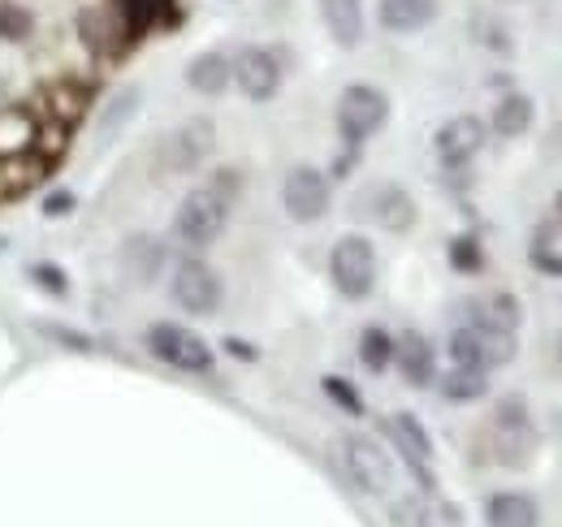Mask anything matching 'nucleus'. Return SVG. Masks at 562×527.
Returning <instances> with one entry per match:
<instances>
[{
  "instance_id": "25",
  "label": "nucleus",
  "mask_w": 562,
  "mask_h": 527,
  "mask_svg": "<svg viewBox=\"0 0 562 527\" xmlns=\"http://www.w3.org/2000/svg\"><path fill=\"white\" fill-rule=\"evenodd\" d=\"M31 13L13 0H0V40H26L31 35Z\"/></svg>"
},
{
  "instance_id": "17",
  "label": "nucleus",
  "mask_w": 562,
  "mask_h": 527,
  "mask_svg": "<svg viewBox=\"0 0 562 527\" xmlns=\"http://www.w3.org/2000/svg\"><path fill=\"white\" fill-rule=\"evenodd\" d=\"M437 18V0H381V26L394 35L424 31Z\"/></svg>"
},
{
  "instance_id": "8",
  "label": "nucleus",
  "mask_w": 562,
  "mask_h": 527,
  "mask_svg": "<svg viewBox=\"0 0 562 527\" xmlns=\"http://www.w3.org/2000/svg\"><path fill=\"white\" fill-rule=\"evenodd\" d=\"M342 467L363 493H385L394 484V462L368 437H342Z\"/></svg>"
},
{
  "instance_id": "33",
  "label": "nucleus",
  "mask_w": 562,
  "mask_h": 527,
  "mask_svg": "<svg viewBox=\"0 0 562 527\" xmlns=\"http://www.w3.org/2000/svg\"><path fill=\"white\" fill-rule=\"evenodd\" d=\"M559 355H562V346H559Z\"/></svg>"
},
{
  "instance_id": "27",
  "label": "nucleus",
  "mask_w": 562,
  "mask_h": 527,
  "mask_svg": "<svg viewBox=\"0 0 562 527\" xmlns=\"http://www.w3.org/2000/svg\"><path fill=\"white\" fill-rule=\"evenodd\" d=\"M450 260H454V268H463V272H476V268H481V247H476L472 238H454Z\"/></svg>"
},
{
  "instance_id": "10",
  "label": "nucleus",
  "mask_w": 562,
  "mask_h": 527,
  "mask_svg": "<svg viewBox=\"0 0 562 527\" xmlns=\"http://www.w3.org/2000/svg\"><path fill=\"white\" fill-rule=\"evenodd\" d=\"M481 143H485L481 117H450V122L437 131V156H441V165L459 169V165H468V160L481 152Z\"/></svg>"
},
{
  "instance_id": "32",
  "label": "nucleus",
  "mask_w": 562,
  "mask_h": 527,
  "mask_svg": "<svg viewBox=\"0 0 562 527\" xmlns=\"http://www.w3.org/2000/svg\"><path fill=\"white\" fill-rule=\"evenodd\" d=\"M559 212H562V195H559Z\"/></svg>"
},
{
  "instance_id": "11",
  "label": "nucleus",
  "mask_w": 562,
  "mask_h": 527,
  "mask_svg": "<svg viewBox=\"0 0 562 527\" xmlns=\"http://www.w3.org/2000/svg\"><path fill=\"white\" fill-rule=\"evenodd\" d=\"M212 147V122H187L178 134H169L165 143V165L169 173H191Z\"/></svg>"
},
{
  "instance_id": "18",
  "label": "nucleus",
  "mask_w": 562,
  "mask_h": 527,
  "mask_svg": "<svg viewBox=\"0 0 562 527\" xmlns=\"http://www.w3.org/2000/svg\"><path fill=\"white\" fill-rule=\"evenodd\" d=\"M321 18L342 48H355L363 40V4L359 0H321Z\"/></svg>"
},
{
  "instance_id": "2",
  "label": "nucleus",
  "mask_w": 562,
  "mask_h": 527,
  "mask_svg": "<svg viewBox=\"0 0 562 527\" xmlns=\"http://www.w3.org/2000/svg\"><path fill=\"white\" fill-rule=\"evenodd\" d=\"M385 117H390V100H385V91H376L368 82L347 87L342 100H338V134H342L347 147H363L385 126Z\"/></svg>"
},
{
  "instance_id": "28",
  "label": "nucleus",
  "mask_w": 562,
  "mask_h": 527,
  "mask_svg": "<svg viewBox=\"0 0 562 527\" xmlns=\"http://www.w3.org/2000/svg\"><path fill=\"white\" fill-rule=\"evenodd\" d=\"M31 277H35V285H40V290L66 294V272H61V268H53V264H35V268H31Z\"/></svg>"
},
{
  "instance_id": "6",
  "label": "nucleus",
  "mask_w": 562,
  "mask_h": 527,
  "mask_svg": "<svg viewBox=\"0 0 562 527\" xmlns=\"http://www.w3.org/2000/svg\"><path fill=\"white\" fill-rule=\"evenodd\" d=\"M169 294H173V303L182 307V312H191V316H212L216 307H221V277L212 272L204 260H182L173 268V281H169Z\"/></svg>"
},
{
  "instance_id": "26",
  "label": "nucleus",
  "mask_w": 562,
  "mask_h": 527,
  "mask_svg": "<svg viewBox=\"0 0 562 527\" xmlns=\"http://www.w3.org/2000/svg\"><path fill=\"white\" fill-rule=\"evenodd\" d=\"M325 394L334 397L338 406H347V415H363V397L351 390V381H342V377H325Z\"/></svg>"
},
{
  "instance_id": "5",
  "label": "nucleus",
  "mask_w": 562,
  "mask_h": 527,
  "mask_svg": "<svg viewBox=\"0 0 562 527\" xmlns=\"http://www.w3.org/2000/svg\"><path fill=\"white\" fill-rule=\"evenodd\" d=\"M329 277L347 299H368L372 285H376V251H372V243L359 238V234H347L329 256Z\"/></svg>"
},
{
  "instance_id": "23",
  "label": "nucleus",
  "mask_w": 562,
  "mask_h": 527,
  "mask_svg": "<svg viewBox=\"0 0 562 527\" xmlns=\"http://www.w3.org/2000/svg\"><path fill=\"white\" fill-rule=\"evenodd\" d=\"M359 359H363V368L368 372H385L390 363H394V337L385 329H363V337H359Z\"/></svg>"
},
{
  "instance_id": "12",
  "label": "nucleus",
  "mask_w": 562,
  "mask_h": 527,
  "mask_svg": "<svg viewBox=\"0 0 562 527\" xmlns=\"http://www.w3.org/2000/svg\"><path fill=\"white\" fill-rule=\"evenodd\" d=\"M390 437H394V446L403 450V459L412 462V471L420 475L424 484H428V462H432V437L424 433V424L416 415H407V411H398V415H390Z\"/></svg>"
},
{
  "instance_id": "9",
  "label": "nucleus",
  "mask_w": 562,
  "mask_h": 527,
  "mask_svg": "<svg viewBox=\"0 0 562 527\" xmlns=\"http://www.w3.org/2000/svg\"><path fill=\"white\" fill-rule=\"evenodd\" d=\"M234 78H238V87H243V96H247V100L265 104V100H273V96H278L281 61L269 53V48H243V53H238V61H234Z\"/></svg>"
},
{
  "instance_id": "16",
  "label": "nucleus",
  "mask_w": 562,
  "mask_h": 527,
  "mask_svg": "<svg viewBox=\"0 0 562 527\" xmlns=\"http://www.w3.org/2000/svg\"><path fill=\"white\" fill-rule=\"evenodd\" d=\"M490 527H541V511L528 493H493L485 506Z\"/></svg>"
},
{
  "instance_id": "19",
  "label": "nucleus",
  "mask_w": 562,
  "mask_h": 527,
  "mask_svg": "<svg viewBox=\"0 0 562 527\" xmlns=\"http://www.w3.org/2000/svg\"><path fill=\"white\" fill-rule=\"evenodd\" d=\"M229 78H234V61H225L221 53H204V57H195V61L187 66V82H191L200 96H221V91L229 87Z\"/></svg>"
},
{
  "instance_id": "24",
  "label": "nucleus",
  "mask_w": 562,
  "mask_h": 527,
  "mask_svg": "<svg viewBox=\"0 0 562 527\" xmlns=\"http://www.w3.org/2000/svg\"><path fill=\"white\" fill-rule=\"evenodd\" d=\"M126 264H135L139 281H151V277H156V268L165 264V247H160L156 238H135V243L126 247Z\"/></svg>"
},
{
  "instance_id": "22",
  "label": "nucleus",
  "mask_w": 562,
  "mask_h": 527,
  "mask_svg": "<svg viewBox=\"0 0 562 527\" xmlns=\"http://www.w3.org/2000/svg\"><path fill=\"white\" fill-rule=\"evenodd\" d=\"M441 394L450 402H476V397L490 394V381L481 368H454L446 381H441Z\"/></svg>"
},
{
  "instance_id": "1",
  "label": "nucleus",
  "mask_w": 562,
  "mask_h": 527,
  "mask_svg": "<svg viewBox=\"0 0 562 527\" xmlns=\"http://www.w3.org/2000/svg\"><path fill=\"white\" fill-rule=\"evenodd\" d=\"M225 221H229V191L221 182H212V187H200V191H191L178 203L173 234L187 247H212L221 238Z\"/></svg>"
},
{
  "instance_id": "30",
  "label": "nucleus",
  "mask_w": 562,
  "mask_h": 527,
  "mask_svg": "<svg viewBox=\"0 0 562 527\" xmlns=\"http://www.w3.org/2000/svg\"><path fill=\"white\" fill-rule=\"evenodd\" d=\"M225 350H229V355H238V359H256V350H251L247 341H238V337H229V341H225Z\"/></svg>"
},
{
  "instance_id": "3",
  "label": "nucleus",
  "mask_w": 562,
  "mask_h": 527,
  "mask_svg": "<svg viewBox=\"0 0 562 527\" xmlns=\"http://www.w3.org/2000/svg\"><path fill=\"white\" fill-rule=\"evenodd\" d=\"M147 350L160 363L178 368V372H212V346L200 333L182 329V325H169V321L151 325L147 329Z\"/></svg>"
},
{
  "instance_id": "4",
  "label": "nucleus",
  "mask_w": 562,
  "mask_h": 527,
  "mask_svg": "<svg viewBox=\"0 0 562 527\" xmlns=\"http://www.w3.org/2000/svg\"><path fill=\"white\" fill-rule=\"evenodd\" d=\"M450 359L454 368H502L515 359V333L485 329V325H468V329H454L450 337Z\"/></svg>"
},
{
  "instance_id": "14",
  "label": "nucleus",
  "mask_w": 562,
  "mask_h": 527,
  "mask_svg": "<svg viewBox=\"0 0 562 527\" xmlns=\"http://www.w3.org/2000/svg\"><path fill=\"white\" fill-rule=\"evenodd\" d=\"M497 459L502 462H524L532 450V428L524 415V402H502L497 406Z\"/></svg>"
},
{
  "instance_id": "15",
  "label": "nucleus",
  "mask_w": 562,
  "mask_h": 527,
  "mask_svg": "<svg viewBox=\"0 0 562 527\" xmlns=\"http://www.w3.org/2000/svg\"><path fill=\"white\" fill-rule=\"evenodd\" d=\"M368 212L385 229H412L416 225V203H412V195L403 187H376L368 195Z\"/></svg>"
},
{
  "instance_id": "29",
  "label": "nucleus",
  "mask_w": 562,
  "mask_h": 527,
  "mask_svg": "<svg viewBox=\"0 0 562 527\" xmlns=\"http://www.w3.org/2000/svg\"><path fill=\"white\" fill-rule=\"evenodd\" d=\"M532 264H537V268H541V272H562V256H546V251H541V247H537V251H532Z\"/></svg>"
},
{
  "instance_id": "13",
  "label": "nucleus",
  "mask_w": 562,
  "mask_h": 527,
  "mask_svg": "<svg viewBox=\"0 0 562 527\" xmlns=\"http://www.w3.org/2000/svg\"><path fill=\"white\" fill-rule=\"evenodd\" d=\"M394 359H398V372H403L407 385L424 390V385L437 381V355H432V346H428L424 333H403L394 341Z\"/></svg>"
},
{
  "instance_id": "20",
  "label": "nucleus",
  "mask_w": 562,
  "mask_h": 527,
  "mask_svg": "<svg viewBox=\"0 0 562 527\" xmlns=\"http://www.w3.org/2000/svg\"><path fill=\"white\" fill-rule=\"evenodd\" d=\"M532 126V100L528 96H502L497 100V109H493V131L502 134V138H519V134H528Z\"/></svg>"
},
{
  "instance_id": "7",
  "label": "nucleus",
  "mask_w": 562,
  "mask_h": 527,
  "mask_svg": "<svg viewBox=\"0 0 562 527\" xmlns=\"http://www.w3.org/2000/svg\"><path fill=\"white\" fill-rule=\"evenodd\" d=\"M281 203L290 212V221H321L329 212V178L312 165H299L285 173V187H281Z\"/></svg>"
},
{
  "instance_id": "21",
  "label": "nucleus",
  "mask_w": 562,
  "mask_h": 527,
  "mask_svg": "<svg viewBox=\"0 0 562 527\" xmlns=\"http://www.w3.org/2000/svg\"><path fill=\"white\" fill-rule=\"evenodd\" d=\"M472 325L515 333V325H519V303H515L510 294H493V299H485V303H476V321H472Z\"/></svg>"
},
{
  "instance_id": "31",
  "label": "nucleus",
  "mask_w": 562,
  "mask_h": 527,
  "mask_svg": "<svg viewBox=\"0 0 562 527\" xmlns=\"http://www.w3.org/2000/svg\"><path fill=\"white\" fill-rule=\"evenodd\" d=\"M70 203H74L70 195H57V199H48V208H44V212H48V216H66V212H70Z\"/></svg>"
}]
</instances>
